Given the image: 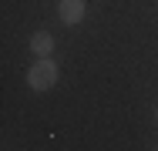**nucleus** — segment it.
Wrapping results in <instances>:
<instances>
[{
	"label": "nucleus",
	"instance_id": "nucleus-1",
	"mask_svg": "<svg viewBox=\"0 0 158 151\" xmlns=\"http://www.w3.org/2000/svg\"><path fill=\"white\" fill-rule=\"evenodd\" d=\"M27 84H31L34 91H51L57 84V64L51 57H37L34 67L27 71Z\"/></svg>",
	"mask_w": 158,
	"mask_h": 151
},
{
	"label": "nucleus",
	"instance_id": "nucleus-4",
	"mask_svg": "<svg viewBox=\"0 0 158 151\" xmlns=\"http://www.w3.org/2000/svg\"><path fill=\"white\" fill-rule=\"evenodd\" d=\"M155 118H158V108H155Z\"/></svg>",
	"mask_w": 158,
	"mask_h": 151
},
{
	"label": "nucleus",
	"instance_id": "nucleus-2",
	"mask_svg": "<svg viewBox=\"0 0 158 151\" xmlns=\"http://www.w3.org/2000/svg\"><path fill=\"white\" fill-rule=\"evenodd\" d=\"M57 14H61L64 24L77 27V24L84 20V0H61V3H57Z\"/></svg>",
	"mask_w": 158,
	"mask_h": 151
},
{
	"label": "nucleus",
	"instance_id": "nucleus-3",
	"mask_svg": "<svg viewBox=\"0 0 158 151\" xmlns=\"http://www.w3.org/2000/svg\"><path fill=\"white\" fill-rule=\"evenodd\" d=\"M31 51L37 54V57H47V54L54 51V37H51L47 30H37V34L31 37Z\"/></svg>",
	"mask_w": 158,
	"mask_h": 151
},
{
	"label": "nucleus",
	"instance_id": "nucleus-5",
	"mask_svg": "<svg viewBox=\"0 0 158 151\" xmlns=\"http://www.w3.org/2000/svg\"><path fill=\"white\" fill-rule=\"evenodd\" d=\"M155 151H158V145H155Z\"/></svg>",
	"mask_w": 158,
	"mask_h": 151
}]
</instances>
